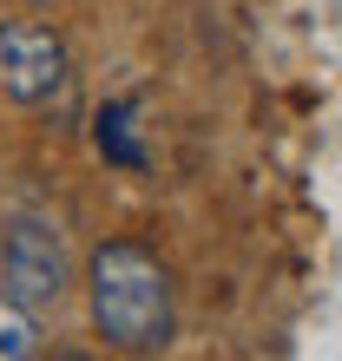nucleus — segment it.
I'll return each mask as SVG.
<instances>
[{"label": "nucleus", "instance_id": "nucleus-1", "mask_svg": "<svg viewBox=\"0 0 342 361\" xmlns=\"http://www.w3.org/2000/svg\"><path fill=\"white\" fill-rule=\"evenodd\" d=\"M86 289H93V329L105 335V348L119 355H158L171 348L178 329V295H171V269L145 243H99L86 263Z\"/></svg>", "mask_w": 342, "mask_h": 361}, {"label": "nucleus", "instance_id": "nucleus-2", "mask_svg": "<svg viewBox=\"0 0 342 361\" xmlns=\"http://www.w3.org/2000/svg\"><path fill=\"white\" fill-rule=\"evenodd\" d=\"M0 276H7V295H20L27 309H59V295L73 289L66 237L47 217H13L0 243Z\"/></svg>", "mask_w": 342, "mask_h": 361}, {"label": "nucleus", "instance_id": "nucleus-3", "mask_svg": "<svg viewBox=\"0 0 342 361\" xmlns=\"http://www.w3.org/2000/svg\"><path fill=\"white\" fill-rule=\"evenodd\" d=\"M73 59H66V39L40 20H7L0 27V92L13 105H47L59 86H66Z\"/></svg>", "mask_w": 342, "mask_h": 361}, {"label": "nucleus", "instance_id": "nucleus-4", "mask_svg": "<svg viewBox=\"0 0 342 361\" xmlns=\"http://www.w3.org/2000/svg\"><path fill=\"white\" fill-rule=\"evenodd\" d=\"M27 355H40V315L0 289V361H27Z\"/></svg>", "mask_w": 342, "mask_h": 361}]
</instances>
